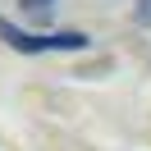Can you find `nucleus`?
I'll return each instance as SVG.
<instances>
[{
  "instance_id": "1",
  "label": "nucleus",
  "mask_w": 151,
  "mask_h": 151,
  "mask_svg": "<svg viewBox=\"0 0 151 151\" xmlns=\"http://www.w3.org/2000/svg\"><path fill=\"white\" fill-rule=\"evenodd\" d=\"M0 41L19 55H60V50H83L87 32H23L9 19H0Z\"/></svg>"
},
{
  "instance_id": "2",
  "label": "nucleus",
  "mask_w": 151,
  "mask_h": 151,
  "mask_svg": "<svg viewBox=\"0 0 151 151\" xmlns=\"http://www.w3.org/2000/svg\"><path fill=\"white\" fill-rule=\"evenodd\" d=\"M19 5H23V9H32V14H46L55 0H19Z\"/></svg>"
},
{
  "instance_id": "3",
  "label": "nucleus",
  "mask_w": 151,
  "mask_h": 151,
  "mask_svg": "<svg viewBox=\"0 0 151 151\" xmlns=\"http://www.w3.org/2000/svg\"><path fill=\"white\" fill-rule=\"evenodd\" d=\"M137 5H142V9H137V23H147V28H151V0H137Z\"/></svg>"
}]
</instances>
